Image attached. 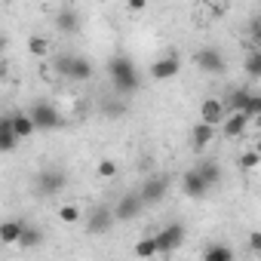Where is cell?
I'll return each instance as SVG.
<instances>
[{
	"mask_svg": "<svg viewBox=\"0 0 261 261\" xmlns=\"http://www.w3.org/2000/svg\"><path fill=\"white\" fill-rule=\"evenodd\" d=\"M194 172H197V175H200V178L206 181V188H212V185H215V181L221 178V166H218L215 160H206V163H200V166H197Z\"/></svg>",
	"mask_w": 261,
	"mask_h": 261,
	"instance_id": "2e32d148",
	"label": "cell"
},
{
	"mask_svg": "<svg viewBox=\"0 0 261 261\" xmlns=\"http://www.w3.org/2000/svg\"><path fill=\"white\" fill-rule=\"evenodd\" d=\"M0 49H4V37H0Z\"/></svg>",
	"mask_w": 261,
	"mask_h": 261,
	"instance_id": "e575fe53",
	"label": "cell"
},
{
	"mask_svg": "<svg viewBox=\"0 0 261 261\" xmlns=\"http://www.w3.org/2000/svg\"><path fill=\"white\" fill-rule=\"evenodd\" d=\"M258 163H261V154H258L255 148H252V151H246V154L240 157V166H243V169H255Z\"/></svg>",
	"mask_w": 261,
	"mask_h": 261,
	"instance_id": "d4e9b609",
	"label": "cell"
},
{
	"mask_svg": "<svg viewBox=\"0 0 261 261\" xmlns=\"http://www.w3.org/2000/svg\"><path fill=\"white\" fill-rule=\"evenodd\" d=\"M181 71V59L175 56V53H169V56H163V59H157L154 65H151V77L154 80H169V77H175Z\"/></svg>",
	"mask_w": 261,
	"mask_h": 261,
	"instance_id": "30bf717a",
	"label": "cell"
},
{
	"mask_svg": "<svg viewBox=\"0 0 261 261\" xmlns=\"http://www.w3.org/2000/svg\"><path fill=\"white\" fill-rule=\"evenodd\" d=\"M142 209H145V203L139 200V194H123L111 212H114V221H133L142 215Z\"/></svg>",
	"mask_w": 261,
	"mask_h": 261,
	"instance_id": "5b68a950",
	"label": "cell"
},
{
	"mask_svg": "<svg viewBox=\"0 0 261 261\" xmlns=\"http://www.w3.org/2000/svg\"><path fill=\"white\" fill-rule=\"evenodd\" d=\"M221 114H224V105L218 101V98H206L203 105H200V123H206V126H215V123H221Z\"/></svg>",
	"mask_w": 261,
	"mask_h": 261,
	"instance_id": "4fadbf2b",
	"label": "cell"
},
{
	"mask_svg": "<svg viewBox=\"0 0 261 261\" xmlns=\"http://www.w3.org/2000/svg\"><path fill=\"white\" fill-rule=\"evenodd\" d=\"M114 227V212H111V206H95L92 212H89V218H86V230L89 233H105V230H111Z\"/></svg>",
	"mask_w": 261,
	"mask_h": 261,
	"instance_id": "9c48e42d",
	"label": "cell"
},
{
	"mask_svg": "<svg viewBox=\"0 0 261 261\" xmlns=\"http://www.w3.org/2000/svg\"><path fill=\"white\" fill-rule=\"evenodd\" d=\"M65 185H68V175H65L62 169H43V172L37 175V191H40L43 197H56Z\"/></svg>",
	"mask_w": 261,
	"mask_h": 261,
	"instance_id": "8992f818",
	"label": "cell"
},
{
	"mask_svg": "<svg viewBox=\"0 0 261 261\" xmlns=\"http://www.w3.org/2000/svg\"><path fill=\"white\" fill-rule=\"evenodd\" d=\"M136 194H139V200H142L145 206L160 203V200L169 194V175H154V178H148V181L142 185V191H136Z\"/></svg>",
	"mask_w": 261,
	"mask_h": 261,
	"instance_id": "277c9868",
	"label": "cell"
},
{
	"mask_svg": "<svg viewBox=\"0 0 261 261\" xmlns=\"http://www.w3.org/2000/svg\"><path fill=\"white\" fill-rule=\"evenodd\" d=\"M46 46H49V43H46L43 37H31V40H28V53H34V56H43Z\"/></svg>",
	"mask_w": 261,
	"mask_h": 261,
	"instance_id": "83f0119b",
	"label": "cell"
},
{
	"mask_svg": "<svg viewBox=\"0 0 261 261\" xmlns=\"http://www.w3.org/2000/svg\"><path fill=\"white\" fill-rule=\"evenodd\" d=\"M212 136H215V126L197 123V126H194V133H191V139H194V148H206V145L212 142Z\"/></svg>",
	"mask_w": 261,
	"mask_h": 261,
	"instance_id": "ffe728a7",
	"label": "cell"
},
{
	"mask_svg": "<svg viewBox=\"0 0 261 261\" xmlns=\"http://www.w3.org/2000/svg\"><path fill=\"white\" fill-rule=\"evenodd\" d=\"M258 114H261V95L252 92V98H249L246 108H243V117H246V120H258Z\"/></svg>",
	"mask_w": 261,
	"mask_h": 261,
	"instance_id": "cb8c5ba5",
	"label": "cell"
},
{
	"mask_svg": "<svg viewBox=\"0 0 261 261\" xmlns=\"http://www.w3.org/2000/svg\"><path fill=\"white\" fill-rule=\"evenodd\" d=\"M246 74L249 77H261V49H249V56H246Z\"/></svg>",
	"mask_w": 261,
	"mask_h": 261,
	"instance_id": "7402d4cb",
	"label": "cell"
},
{
	"mask_svg": "<svg viewBox=\"0 0 261 261\" xmlns=\"http://www.w3.org/2000/svg\"><path fill=\"white\" fill-rule=\"evenodd\" d=\"M19 148V139L13 136V133H4L0 136V154H10V151H16Z\"/></svg>",
	"mask_w": 261,
	"mask_h": 261,
	"instance_id": "484cf974",
	"label": "cell"
},
{
	"mask_svg": "<svg viewBox=\"0 0 261 261\" xmlns=\"http://www.w3.org/2000/svg\"><path fill=\"white\" fill-rule=\"evenodd\" d=\"M28 117H31L34 129H59V126H62V114H59L49 101H37V105L28 111Z\"/></svg>",
	"mask_w": 261,
	"mask_h": 261,
	"instance_id": "3957f363",
	"label": "cell"
},
{
	"mask_svg": "<svg viewBox=\"0 0 261 261\" xmlns=\"http://www.w3.org/2000/svg\"><path fill=\"white\" fill-rule=\"evenodd\" d=\"M10 123H13V136H16L19 142L37 133V129H34V123H31V117H28V114H10Z\"/></svg>",
	"mask_w": 261,
	"mask_h": 261,
	"instance_id": "5bb4252c",
	"label": "cell"
},
{
	"mask_svg": "<svg viewBox=\"0 0 261 261\" xmlns=\"http://www.w3.org/2000/svg\"><path fill=\"white\" fill-rule=\"evenodd\" d=\"M181 188H185V194H188V197H194V200H200V197L209 191V188H206V181H203V178H200L194 169H191V172H185V178H181Z\"/></svg>",
	"mask_w": 261,
	"mask_h": 261,
	"instance_id": "9a60e30c",
	"label": "cell"
},
{
	"mask_svg": "<svg viewBox=\"0 0 261 261\" xmlns=\"http://www.w3.org/2000/svg\"><path fill=\"white\" fill-rule=\"evenodd\" d=\"M249 252H261V233L258 230L249 233Z\"/></svg>",
	"mask_w": 261,
	"mask_h": 261,
	"instance_id": "4dcf8cb0",
	"label": "cell"
},
{
	"mask_svg": "<svg viewBox=\"0 0 261 261\" xmlns=\"http://www.w3.org/2000/svg\"><path fill=\"white\" fill-rule=\"evenodd\" d=\"M59 218H62V221H77V218H80V212H77L74 206H62V212H59Z\"/></svg>",
	"mask_w": 261,
	"mask_h": 261,
	"instance_id": "f546056e",
	"label": "cell"
},
{
	"mask_svg": "<svg viewBox=\"0 0 261 261\" xmlns=\"http://www.w3.org/2000/svg\"><path fill=\"white\" fill-rule=\"evenodd\" d=\"M129 10H133V13H142V10H145V0H133V4H129Z\"/></svg>",
	"mask_w": 261,
	"mask_h": 261,
	"instance_id": "d6a6232c",
	"label": "cell"
},
{
	"mask_svg": "<svg viewBox=\"0 0 261 261\" xmlns=\"http://www.w3.org/2000/svg\"><path fill=\"white\" fill-rule=\"evenodd\" d=\"M40 243H43V230L34 227V224H25V230H22V237H19L16 246H22V249H37Z\"/></svg>",
	"mask_w": 261,
	"mask_h": 261,
	"instance_id": "e0dca14e",
	"label": "cell"
},
{
	"mask_svg": "<svg viewBox=\"0 0 261 261\" xmlns=\"http://www.w3.org/2000/svg\"><path fill=\"white\" fill-rule=\"evenodd\" d=\"M154 243H157V252H175V249L185 243V227H181V224H166V227L154 237Z\"/></svg>",
	"mask_w": 261,
	"mask_h": 261,
	"instance_id": "ba28073f",
	"label": "cell"
},
{
	"mask_svg": "<svg viewBox=\"0 0 261 261\" xmlns=\"http://www.w3.org/2000/svg\"><path fill=\"white\" fill-rule=\"evenodd\" d=\"M98 175H101V178H114V175H117V163H114V160H101V163H98Z\"/></svg>",
	"mask_w": 261,
	"mask_h": 261,
	"instance_id": "f1b7e54d",
	"label": "cell"
},
{
	"mask_svg": "<svg viewBox=\"0 0 261 261\" xmlns=\"http://www.w3.org/2000/svg\"><path fill=\"white\" fill-rule=\"evenodd\" d=\"M56 68H59L68 80H77V83H83V80L92 77V62L83 59V56H59Z\"/></svg>",
	"mask_w": 261,
	"mask_h": 261,
	"instance_id": "7a4b0ae2",
	"label": "cell"
},
{
	"mask_svg": "<svg viewBox=\"0 0 261 261\" xmlns=\"http://www.w3.org/2000/svg\"><path fill=\"white\" fill-rule=\"evenodd\" d=\"M252 98V92L249 89H233L230 95H227V108L233 111V114H243V108H246V101Z\"/></svg>",
	"mask_w": 261,
	"mask_h": 261,
	"instance_id": "44dd1931",
	"label": "cell"
},
{
	"mask_svg": "<svg viewBox=\"0 0 261 261\" xmlns=\"http://www.w3.org/2000/svg\"><path fill=\"white\" fill-rule=\"evenodd\" d=\"M151 255H157V243L154 237H142L136 243V258H151Z\"/></svg>",
	"mask_w": 261,
	"mask_h": 261,
	"instance_id": "603a6c76",
	"label": "cell"
},
{
	"mask_svg": "<svg viewBox=\"0 0 261 261\" xmlns=\"http://www.w3.org/2000/svg\"><path fill=\"white\" fill-rule=\"evenodd\" d=\"M4 133H13V123H10V114H4V117H0V136H4Z\"/></svg>",
	"mask_w": 261,
	"mask_h": 261,
	"instance_id": "1f68e13d",
	"label": "cell"
},
{
	"mask_svg": "<svg viewBox=\"0 0 261 261\" xmlns=\"http://www.w3.org/2000/svg\"><path fill=\"white\" fill-rule=\"evenodd\" d=\"M108 71H111V83L120 95H129V92L139 89V71H136L129 56H114L108 62Z\"/></svg>",
	"mask_w": 261,
	"mask_h": 261,
	"instance_id": "6da1fadb",
	"label": "cell"
},
{
	"mask_svg": "<svg viewBox=\"0 0 261 261\" xmlns=\"http://www.w3.org/2000/svg\"><path fill=\"white\" fill-rule=\"evenodd\" d=\"M56 25H59V31L74 34V31L80 28V16H77V10H74V7H62V10L56 13Z\"/></svg>",
	"mask_w": 261,
	"mask_h": 261,
	"instance_id": "7c38bea8",
	"label": "cell"
},
{
	"mask_svg": "<svg viewBox=\"0 0 261 261\" xmlns=\"http://www.w3.org/2000/svg\"><path fill=\"white\" fill-rule=\"evenodd\" d=\"M101 111H105L108 117H123V114H126V105H123V101H105Z\"/></svg>",
	"mask_w": 261,
	"mask_h": 261,
	"instance_id": "4316f807",
	"label": "cell"
},
{
	"mask_svg": "<svg viewBox=\"0 0 261 261\" xmlns=\"http://www.w3.org/2000/svg\"><path fill=\"white\" fill-rule=\"evenodd\" d=\"M203 261H233V249L224 243H212L203 255Z\"/></svg>",
	"mask_w": 261,
	"mask_h": 261,
	"instance_id": "d6986e66",
	"label": "cell"
},
{
	"mask_svg": "<svg viewBox=\"0 0 261 261\" xmlns=\"http://www.w3.org/2000/svg\"><path fill=\"white\" fill-rule=\"evenodd\" d=\"M194 62H197L206 74H221V71H224V56H221L218 46H203V49H197Z\"/></svg>",
	"mask_w": 261,
	"mask_h": 261,
	"instance_id": "52a82bcc",
	"label": "cell"
},
{
	"mask_svg": "<svg viewBox=\"0 0 261 261\" xmlns=\"http://www.w3.org/2000/svg\"><path fill=\"white\" fill-rule=\"evenodd\" d=\"M25 224H28V221H22V218H7V221H0V243L16 246L19 237H22V230H25Z\"/></svg>",
	"mask_w": 261,
	"mask_h": 261,
	"instance_id": "8fae6325",
	"label": "cell"
},
{
	"mask_svg": "<svg viewBox=\"0 0 261 261\" xmlns=\"http://www.w3.org/2000/svg\"><path fill=\"white\" fill-rule=\"evenodd\" d=\"M246 129H249V120L243 117V114H230L227 120H224V136H243L246 133Z\"/></svg>",
	"mask_w": 261,
	"mask_h": 261,
	"instance_id": "ac0fdd59",
	"label": "cell"
},
{
	"mask_svg": "<svg viewBox=\"0 0 261 261\" xmlns=\"http://www.w3.org/2000/svg\"><path fill=\"white\" fill-rule=\"evenodd\" d=\"M0 80H4V65H0Z\"/></svg>",
	"mask_w": 261,
	"mask_h": 261,
	"instance_id": "836d02e7",
	"label": "cell"
}]
</instances>
